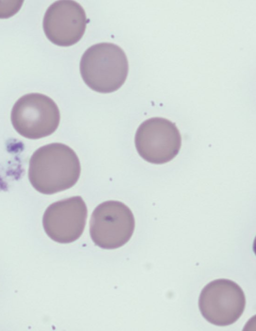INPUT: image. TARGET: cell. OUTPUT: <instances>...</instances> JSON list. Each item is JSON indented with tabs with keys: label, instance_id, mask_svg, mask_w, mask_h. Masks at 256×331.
<instances>
[{
	"label": "cell",
	"instance_id": "obj_1",
	"mask_svg": "<svg viewBox=\"0 0 256 331\" xmlns=\"http://www.w3.org/2000/svg\"><path fill=\"white\" fill-rule=\"evenodd\" d=\"M80 172V162L75 152L66 144L53 143L34 152L29 161L28 177L36 191L52 194L74 186Z\"/></svg>",
	"mask_w": 256,
	"mask_h": 331
},
{
	"label": "cell",
	"instance_id": "obj_2",
	"mask_svg": "<svg viewBox=\"0 0 256 331\" xmlns=\"http://www.w3.org/2000/svg\"><path fill=\"white\" fill-rule=\"evenodd\" d=\"M80 72L82 80L92 90L110 93L124 84L128 72L126 56L118 45L101 43L88 48L82 57Z\"/></svg>",
	"mask_w": 256,
	"mask_h": 331
},
{
	"label": "cell",
	"instance_id": "obj_3",
	"mask_svg": "<svg viewBox=\"0 0 256 331\" xmlns=\"http://www.w3.org/2000/svg\"><path fill=\"white\" fill-rule=\"evenodd\" d=\"M58 108L49 97L40 93L26 94L14 103L10 114L13 127L21 136L38 139L52 134L60 122Z\"/></svg>",
	"mask_w": 256,
	"mask_h": 331
},
{
	"label": "cell",
	"instance_id": "obj_4",
	"mask_svg": "<svg viewBox=\"0 0 256 331\" xmlns=\"http://www.w3.org/2000/svg\"><path fill=\"white\" fill-rule=\"evenodd\" d=\"M90 225V235L94 244L104 249H113L130 239L135 221L132 211L124 203L109 200L94 209Z\"/></svg>",
	"mask_w": 256,
	"mask_h": 331
},
{
	"label": "cell",
	"instance_id": "obj_5",
	"mask_svg": "<svg viewBox=\"0 0 256 331\" xmlns=\"http://www.w3.org/2000/svg\"><path fill=\"white\" fill-rule=\"evenodd\" d=\"M198 304L202 315L208 322L224 326L240 318L246 299L240 286L234 281L222 278L210 281L202 288Z\"/></svg>",
	"mask_w": 256,
	"mask_h": 331
},
{
	"label": "cell",
	"instance_id": "obj_6",
	"mask_svg": "<svg viewBox=\"0 0 256 331\" xmlns=\"http://www.w3.org/2000/svg\"><path fill=\"white\" fill-rule=\"evenodd\" d=\"M134 143L138 153L144 160L152 164H162L178 155L182 138L174 123L165 118L154 117L140 125Z\"/></svg>",
	"mask_w": 256,
	"mask_h": 331
},
{
	"label": "cell",
	"instance_id": "obj_7",
	"mask_svg": "<svg viewBox=\"0 0 256 331\" xmlns=\"http://www.w3.org/2000/svg\"><path fill=\"white\" fill-rule=\"evenodd\" d=\"M88 210L80 196L51 204L46 210L42 225L48 236L60 243L76 240L84 230Z\"/></svg>",
	"mask_w": 256,
	"mask_h": 331
},
{
	"label": "cell",
	"instance_id": "obj_8",
	"mask_svg": "<svg viewBox=\"0 0 256 331\" xmlns=\"http://www.w3.org/2000/svg\"><path fill=\"white\" fill-rule=\"evenodd\" d=\"M88 21L85 11L74 1H58L47 9L43 29L53 44L68 47L78 42L83 36Z\"/></svg>",
	"mask_w": 256,
	"mask_h": 331
},
{
	"label": "cell",
	"instance_id": "obj_9",
	"mask_svg": "<svg viewBox=\"0 0 256 331\" xmlns=\"http://www.w3.org/2000/svg\"><path fill=\"white\" fill-rule=\"evenodd\" d=\"M24 1H0V19H8L16 14Z\"/></svg>",
	"mask_w": 256,
	"mask_h": 331
}]
</instances>
